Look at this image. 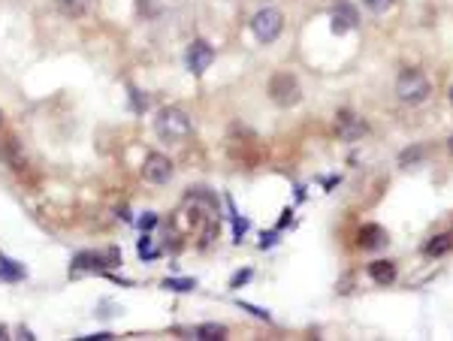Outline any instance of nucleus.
<instances>
[{
	"label": "nucleus",
	"instance_id": "a211bd4d",
	"mask_svg": "<svg viewBox=\"0 0 453 341\" xmlns=\"http://www.w3.org/2000/svg\"><path fill=\"white\" fill-rule=\"evenodd\" d=\"M362 4H366V9H369V13L384 16V13H387V9L393 6V0H362Z\"/></svg>",
	"mask_w": 453,
	"mask_h": 341
},
{
	"label": "nucleus",
	"instance_id": "f3484780",
	"mask_svg": "<svg viewBox=\"0 0 453 341\" xmlns=\"http://www.w3.org/2000/svg\"><path fill=\"white\" fill-rule=\"evenodd\" d=\"M61 9L67 16H82L88 9V0H61Z\"/></svg>",
	"mask_w": 453,
	"mask_h": 341
},
{
	"label": "nucleus",
	"instance_id": "9b49d317",
	"mask_svg": "<svg viewBox=\"0 0 453 341\" xmlns=\"http://www.w3.org/2000/svg\"><path fill=\"white\" fill-rule=\"evenodd\" d=\"M369 278L381 284V287H387V284L396 281V263L393 260H375V263H369Z\"/></svg>",
	"mask_w": 453,
	"mask_h": 341
},
{
	"label": "nucleus",
	"instance_id": "6ab92c4d",
	"mask_svg": "<svg viewBox=\"0 0 453 341\" xmlns=\"http://www.w3.org/2000/svg\"><path fill=\"white\" fill-rule=\"evenodd\" d=\"M245 233H248V221L239 218V214H236V209H233V236H236V242H242Z\"/></svg>",
	"mask_w": 453,
	"mask_h": 341
},
{
	"label": "nucleus",
	"instance_id": "6e6552de",
	"mask_svg": "<svg viewBox=\"0 0 453 341\" xmlns=\"http://www.w3.org/2000/svg\"><path fill=\"white\" fill-rule=\"evenodd\" d=\"M336 130H338V136H342L345 142H354V139H360V136L369 130V124L362 121L357 112L338 109V112H336Z\"/></svg>",
	"mask_w": 453,
	"mask_h": 341
},
{
	"label": "nucleus",
	"instance_id": "cd10ccee",
	"mask_svg": "<svg viewBox=\"0 0 453 341\" xmlns=\"http://www.w3.org/2000/svg\"><path fill=\"white\" fill-rule=\"evenodd\" d=\"M450 103H453V88H450Z\"/></svg>",
	"mask_w": 453,
	"mask_h": 341
},
{
	"label": "nucleus",
	"instance_id": "4468645a",
	"mask_svg": "<svg viewBox=\"0 0 453 341\" xmlns=\"http://www.w3.org/2000/svg\"><path fill=\"white\" fill-rule=\"evenodd\" d=\"M0 157H4V161L16 169V173H21V169H25V154H21L18 139H6L4 149H0Z\"/></svg>",
	"mask_w": 453,
	"mask_h": 341
},
{
	"label": "nucleus",
	"instance_id": "412c9836",
	"mask_svg": "<svg viewBox=\"0 0 453 341\" xmlns=\"http://www.w3.org/2000/svg\"><path fill=\"white\" fill-rule=\"evenodd\" d=\"M154 226H157V214L154 212H145L142 218H139V230L149 233V230H154Z\"/></svg>",
	"mask_w": 453,
	"mask_h": 341
},
{
	"label": "nucleus",
	"instance_id": "20e7f679",
	"mask_svg": "<svg viewBox=\"0 0 453 341\" xmlns=\"http://www.w3.org/2000/svg\"><path fill=\"white\" fill-rule=\"evenodd\" d=\"M281 30H285V16L275 6H263L251 16V33L257 37V42H263V45L275 42L281 37Z\"/></svg>",
	"mask_w": 453,
	"mask_h": 341
},
{
	"label": "nucleus",
	"instance_id": "423d86ee",
	"mask_svg": "<svg viewBox=\"0 0 453 341\" xmlns=\"http://www.w3.org/2000/svg\"><path fill=\"white\" fill-rule=\"evenodd\" d=\"M142 178L149 181V185H166V181L173 178V161H169L166 154H161V151L145 154V161H142Z\"/></svg>",
	"mask_w": 453,
	"mask_h": 341
},
{
	"label": "nucleus",
	"instance_id": "bb28decb",
	"mask_svg": "<svg viewBox=\"0 0 453 341\" xmlns=\"http://www.w3.org/2000/svg\"><path fill=\"white\" fill-rule=\"evenodd\" d=\"M447 149H450V151H453V136H450V142H447Z\"/></svg>",
	"mask_w": 453,
	"mask_h": 341
},
{
	"label": "nucleus",
	"instance_id": "ddd939ff",
	"mask_svg": "<svg viewBox=\"0 0 453 341\" xmlns=\"http://www.w3.org/2000/svg\"><path fill=\"white\" fill-rule=\"evenodd\" d=\"M447 251H453V236H450V233L432 236V238H429V242L423 245V254H426V257H445Z\"/></svg>",
	"mask_w": 453,
	"mask_h": 341
},
{
	"label": "nucleus",
	"instance_id": "9d476101",
	"mask_svg": "<svg viewBox=\"0 0 453 341\" xmlns=\"http://www.w3.org/2000/svg\"><path fill=\"white\" fill-rule=\"evenodd\" d=\"M354 25H357V9L350 6L348 0H342V4L333 9V33H348Z\"/></svg>",
	"mask_w": 453,
	"mask_h": 341
},
{
	"label": "nucleus",
	"instance_id": "39448f33",
	"mask_svg": "<svg viewBox=\"0 0 453 341\" xmlns=\"http://www.w3.org/2000/svg\"><path fill=\"white\" fill-rule=\"evenodd\" d=\"M269 97L272 103L281 106V109H290L302 100V88H299V79L293 73H275L269 82Z\"/></svg>",
	"mask_w": 453,
	"mask_h": 341
},
{
	"label": "nucleus",
	"instance_id": "f03ea898",
	"mask_svg": "<svg viewBox=\"0 0 453 341\" xmlns=\"http://www.w3.org/2000/svg\"><path fill=\"white\" fill-rule=\"evenodd\" d=\"M124 263L121 257V248H106V251H79L73 260H70V275H88V272H100L106 275L109 269H115Z\"/></svg>",
	"mask_w": 453,
	"mask_h": 341
},
{
	"label": "nucleus",
	"instance_id": "f8f14e48",
	"mask_svg": "<svg viewBox=\"0 0 453 341\" xmlns=\"http://www.w3.org/2000/svg\"><path fill=\"white\" fill-rule=\"evenodd\" d=\"M28 272H25V266L18 263V260H9L6 254H0V281H9V284H16V281H21Z\"/></svg>",
	"mask_w": 453,
	"mask_h": 341
},
{
	"label": "nucleus",
	"instance_id": "5701e85b",
	"mask_svg": "<svg viewBox=\"0 0 453 341\" xmlns=\"http://www.w3.org/2000/svg\"><path fill=\"white\" fill-rule=\"evenodd\" d=\"M130 97H133V109H136V112H145V109H149V97H142L139 91H130Z\"/></svg>",
	"mask_w": 453,
	"mask_h": 341
},
{
	"label": "nucleus",
	"instance_id": "0eeeda50",
	"mask_svg": "<svg viewBox=\"0 0 453 341\" xmlns=\"http://www.w3.org/2000/svg\"><path fill=\"white\" fill-rule=\"evenodd\" d=\"M214 61V49L206 42V40H194L188 45V54H185V64H188V70L194 73V76H202L212 67Z\"/></svg>",
	"mask_w": 453,
	"mask_h": 341
},
{
	"label": "nucleus",
	"instance_id": "b1692460",
	"mask_svg": "<svg viewBox=\"0 0 453 341\" xmlns=\"http://www.w3.org/2000/svg\"><path fill=\"white\" fill-rule=\"evenodd\" d=\"M423 157V149H408V151H402V163H414V161H420Z\"/></svg>",
	"mask_w": 453,
	"mask_h": 341
},
{
	"label": "nucleus",
	"instance_id": "393cba45",
	"mask_svg": "<svg viewBox=\"0 0 453 341\" xmlns=\"http://www.w3.org/2000/svg\"><path fill=\"white\" fill-rule=\"evenodd\" d=\"M275 238H278V233H263V238H260V248L266 251V248L275 245Z\"/></svg>",
	"mask_w": 453,
	"mask_h": 341
},
{
	"label": "nucleus",
	"instance_id": "a878e982",
	"mask_svg": "<svg viewBox=\"0 0 453 341\" xmlns=\"http://www.w3.org/2000/svg\"><path fill=\"white\" fill-rule=\"evenodd\" d=\"M82 338H88V341H109V338H115L112 333H91V335H82Z\"/></svg>",
	"mask_w": 453,
	"mask_h": 341
},
{
	"label": "nucleus",
	"instance_id": "7ed1b4c3",
	"mask_svg": "<svg viewBox=\"0 0 453 341\" xmlns=\"http://www.w3.org/2000/svg\"><path fill=\"white\" fill-rule=\"evenodd\" d=\"M396 97H399L402 103H408V106L423 103V100L429 97V79L420 70L408 67V70H402L399 79H396Z\"/></svg>",
	"mask_w": 453,
	"mask_h": 341
},
{
	"label": "nucleus",
	"instance_id": "c85d7f7f",
	"mask_svg": "<svg viewBox=\"0 0 453 341\" xmlns=\"http://www.w3.org/2000/svg\"><path fill=\"white\" fill-rule=\"evenodd\" d=\"M0 124H4V112H0Z\"/></svg>",
	"mask_w": 453,
	"mask_h": 341
},
{
	"label": "nucleus",
	"instance_id": "2eb2a0df",
	"mask_svg": "<svg viewBox=\"0 0 453 341\" xmlns=\"http://www.w3.org/2000/svg\"><path fill=\"white\" fill-rule=\"evenodd\" d=\"M194 338L200 341H214V338H226V326L221 323H202L194 329Z\"/></svg>",
	"mask_w": 453,
	"mask_h": 341
},
{
	"label": "nucleus",
	"instance_id": "4be33fe9",
	"mask_svg": "<svg viewBox=\"0 0 453 341\" xmlns=\"http://www.w3.org/2000/svg\"><path fill=\"white\" fill-rule=\"evenodd\" d=\"M248 278H251V269H242V272H236L233 281H230V290H239L242 284H248Z\"/></svg>",
	"mask_w": 453,
	"mask_h": 341
},
{
	"label": "nucleus",
	"instance_id": "1a4fd4ad",
	"mask_svg": "<svg viewBox=\"0 0 453 341\" xmlns=\"http://www.w3.org/2000/svg\"><path fill=\"white\" fill-rule=\"evenodd\" d=\"M387 242H390V236L378 224H366L357 236V245L362 248V251H378V248H387Z\"/></svg>",
	"mask_w": 453,
	"mask_h": 341
},
{
	"label": "nucleus",
	"instance_id": "f257e3e1",
	"mask_svg": "<svg viewBox=\"0 0 453 341\" xmlns=\"http://www.w3.org/2000/svg\"><path fill=\"white\" fill-rule=\"evenodd\" d=\"M154 133L161 136L164 142H185V139H190V133H194V121H190L185 109L164 106V109H157Z\"/></svg>",
	"mask_w": 453,
	"mask_h": 341
},
{
	"label": "nucleus",
	"instance_id": "aec40b11",
	"mask_svg": "<svg viewBox=\"0 0 453 341\" xmlns=\"http://www.w3.org/2000/svg\"><path fill=\"white\" fill-rule=\"evenodd\" d=\"M239 308H242V311H251L254 317H260V320H266V323L272 320V314H269L266 308H257V305H251V302H239Z\"/></svg>",
	"mask_w": 453,
	"mask_h": 341
},
{
	"label": "nucleus",
	"instance_id": "dca6fc26",
	"mask_svg": "<svg viewBox=\"0 0 453 341\" xmlns=\"http://www.w3.org/2000/svg\"><path fill=\"white\" fill-rule=\"evenodd\" d=\"M164 287L173 293H190V290H197V278H166Z\"/></svg>",
	"mask_w": 453,
	"mask_h": 341
}]
</instances>
